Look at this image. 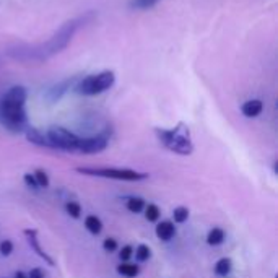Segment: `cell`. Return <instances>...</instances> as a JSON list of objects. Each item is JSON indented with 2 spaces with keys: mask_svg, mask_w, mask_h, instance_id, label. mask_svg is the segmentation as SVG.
<instances>
[{
  "mask_svg": "<svg viewBox=\"0 0 278 278\" xmlns=\"http://www.w3.org/2000/svg\"><path fill=\"white\" fill-rule=\"evenodd\" d=\"M145 200H143L142 197H129L127 202H126V207L130 213H142L143 208H145Z\"/></svg>",
  "mask_w": 278,
  "mask_h": 278,
  "instance_id": "cell-14",
  "label": "cell"
},
{
  "mask_svg": "<svg viewBox=\"0 0 278 278\" xmlns=\"http://www.w3.org/2000/svg\"><path fill=\"white\" fill-rule=\"evenodd\" d=\"M46 137L49 140L51 148L54 150H62V151H70V153H75L78 150L80 137H76L73 132L67 130L61 126H52L46 132Z\"/></svg>",
  "mask_w": 278,
  "mask_h": 278,
  "instance_id": "cell-5",
  "label": "cell"
},
{
  "mask_svg": "<svg viewBox=\"0 0 278 278\" xmlns=\"http://www.w3.org/2000/svg\"><path fill=\"white\" fill-rule=\"evenodd\" d=\"M132 255H133V247L132 246H124L121 249V252H119V257H121L122 262H127Z\"/></svg>",
  "mask_w": 278,
  "mask_h": 278,
  "instance_id": "cell-25",
  "label": "cell"
},
{
  "mask_svg": "<svg viewBox=\"0 0 278 278\" xmlns=\"http://www.w3.org/2000/svg\"><path fill=\"white\" fill-rule=\"evenodd\" d=\"M33 176L37 182V187L39 189H47L51 186V181H49V176H47V172L44 169H36L33 172Z\"/></svg>",
  "mask_w": 278,
  "mask_h": 278,
  "instance_id": "cell-18",
  "label": "cell"
},
{
  "mask_svg": "<svg viewBox=\"0 0 278 278\" xmlns=\"http://www.w3.org/2000/svg\"><path fill=\"white\" fill-rule=\"evenodd\" d=\"M156 138L165 145L169 151L181 156H189L194 151V142L190 137V130L184 122H179L172 129H155Z\"/></svg>",
  "mask_w": 278,
  "mask_h": 278,
  "instance_id": "cell-2",
  "label": "cell"
},
{
  "mask_svg": "<svg viewBox=\"0 0 278 278\" xmlns=\"http://www.w3.org/2000/svg\"><path fill=\"white\" fill-rule=\"evenodd\" d=\"M225 241V231L222 228H213L210 229L208 234H207V243L210 246H220Z\"/></svg>",
  "mask_w": 278,
  "mask_h": 278,
  "instance_id": "cell-15",
  "label": "cell"
},
{
  "mask_svg": "<svg viewBox=\"0 0 278 278\" xmlns=\"http://www.w3.org/2000/svg\"><path fill=\"white\" fill-rule=\"evenodd\" d=\"M160 0H130L129 7L133 10H148V8L155 7Z\"/></svg>",
  "mask_w": 278,
  "mask_h": 278,
  "instance_id": "cell-17",
  "label": "cell"
},
{
  "mask_svg": "<svg viewBox=\"0 0 278 278\" xmlns=\"http://www.w3.org/2000/svg\"><path fill=\"white\" fill-rule=\"evenodd\" d=\"M117 273L127 278H135L140 273V267L137 264H130V262H122L121 265H117Z\"/></svg>",
  "mask_w": 278,
  "mask_h": 278,
  "instance_id": "cell-11",
  "label": "cell"
},
{
  "mask_svg": "<svg viewBox=\"0 0 278 278\" xmlns=\"http://www.w3.org/2000/svg\"><path fill=\"white\" fill-rule=\"evenodd\" d=\"M25 236H26V241H28V244H30V247L33 249V251L39 255L43 261L47 264V265H51V267H54L55 265V262H54V259L47 254L44 249L41 247V244H39V239H37V231L36 229H31V228H26L25 229Z\"/></svg>",
  "mask_w": 278,
  "mask_h": 278,
  "instance_id": "cell-7",
  "label": "cell"
},
{
  "mask_svg": "<svg viewBox=\"0 0 278 278\" xmlns=\"http://www.w3.org/2000/svg\"><path fill=\"white\" fill-rule=\"evenodd\" d=\"M12 252H13V243L10 239H4V241L0 243V254L4 257H8Z\"/></svg>",
  "mask_w": 278,
  "mask_h": 278,
  "instance_id": "cell-23",
  "label": "cell"
},
{
  "mask_svg": "<svg viewBox=\"0 0 278 278\" xmlns=\"http://www.w3.org/2000/svg\"><path fill=\"white\" fill-rule=\"evenodd\" d=\"M187 218H189V208H186V207L174 208V212H172V220H174V223L182 225L187 222Z\"/></svg>",
  "mask_w": 278,
  "mask_h": 278,
  "instance_id": "cell-21",
  "label": "cell"
},
{
  "mask_svg": "<svg viewBox=\"0 0 278 278\" xmlns=\"http://www.w3.org/2000/svg\"><path fill=\"white\" fill-rule=\"evenodd\" d=\"M231 268H233L231 259H229V257H223V259H220V261L215 264V273H216L218 276H228L229 272H231Z\"/></svg>",
  "mask_w": 278,
  "mask_h": 278,
  "instance_id": "cell-13",
  "label": "cell"
},
{
  "mask_svg": "<svg viewBox=\"0 0 278 278\" xmlns=\"http://www.w3.org/2000/svg\"><path fill=\"white\" fill-rule=\"evenodd\" d=\"M133 255H135L138 262H147L151 257V249L147 244H138L135 251H133Z\"/></svg>",
  "mask_w": 278,
  "mask_h": 278,
  "instance_id": "cell-19",
  "label": "cell"
},
{
  "mask_svg": "<svg viewBox=\"0 0 278 278\" xmlns=\"http://www.w3.org/2000/svg\"><path fill=\"white\" fill-rule=\"evenodd\" d=\"M116 83V75L112 70H103L100 73H93L85 76L83 80L78 82L75 86L76 93L83 94V96H96L104 91H108L111 86Z\"/></svg>",
  "mask_w": 278,
  "mask_h": 278,
  "instance_id": "cell-3",
  "label": "cell"
},
{
  "mask_svg": "<svg viewBox=\"0 0 278 278\" xmlns=\"http://www.w3.org/2000/svg\"><path fill=\"white\" fill-rule=\"evenodd\" d=\"M103 249H104L106 252L111 254V252H116V251H117L119 244H117V241H116L114 237H106V239L103 241Z\"/></svg>",
  "mask_w": 278,
  "mask_h": 278,
  "instance_id": "cell-22",
  "label": "cell"
},
{
  "mask_svg": "<svg viewBox=\"0 0 278 278\" xmlns=\"http://www.w3.org/2000/svg\"><path fill=\"white\" fill-rule=\"evenodd\" d=\"M108 135L104 133H100V135L94 137H85L80 138L78 142V153H83V155H96V153H101L108 148Z\"/></svg>",
  "mask_w": 278,
  "mask_h": 278,
  "instance_id": "cell-6",
  "label": "cell"
},
{
  "mask_svg": "<svg viewBox=\"0 0 278 278\" xmlns=\"http://www.w3.org/2000/svg\"><path fill=\"white\" fill-rule=\"evenodd\" d=\"M69 83H70V82H65V83H62V85H59V86H55V88L51 90V93H52V101L59 100V98L62 96V93H65V88L69 86Z\"/></svg>",
  "mask_w": 278,
  "mask_h": 278,
  "instance_id": "cell-24",
  "label": "cell"
},
{
  "mask_svg": "<svg viewBox=\"0 0 278 278\" xmlns=\"http://www.w3.org/2000/svg\"><path fill=\"white\" fill-rule=\"evenodd\" d=\"M26 276L28 278H44V272L41 270L39 267H34V268H31L30 273H28Z\"/></svg>",
  "mask_w": 278,
  "mask_h": 278,
  "instance_id": "cell-27",
  "label": "cell"
},
{
  "mask_svg": "<svg viewBox=\"0 0 278 278\" xmlns=\"http://www.w3.org/2000/svg\"><path fill=\"white\" fill-rule=\"evenodd\" d=\"M28 100V91L25 86L15 85L0 100V122L13 133H22L28 127V116L25 104Z\"/></svg>",
  "mask_w": 278,
  "mask_h": 278,
  "instance_id": "cell-1",
  "label": "cell"
},
{
  "mask_svg": "<svg viewBox=\"0 0 278 278\" xmlns=\"http://www.w3.org/2000/svg\"><path fill=\"white\" fill-rule=\"evenodd\" d=\"M262 109H264V103L261 100H249V101H246L241 106L243 116H246L249 119L257 117L259 114L262 112Z\"/></svg>",
  "mask_w": 278,
  "mask_h": 278,
  "instance_id": "cell-10",
  "label": "cell"
},
{
  "mask_svg": "<svg viewBox=\"0 0 278 278\" xmlns=\"http://www.w3.org/2000/svg\"><path fill=\"white\" fill-rule=\"evenodd\" d=\"M143 212H145V218L148 220V222H151V223L158 222L160 216H161V210H160V207L155 205V204H148V205H145V208H143Z\"/></svg>",
  "mask_w": 278,
  "mask_h": 278,
  "instance_id": "cell-16",
  "label": "cell"
},
{
  "mask_svg": "<svg viewBox=\"0 0 278 278\" xmlns=\"http://www.w3.org/2000/svg\"><path fill=\"white\" fill-rule=\"evenodd\" d=\"M85 228L88 229L91 234H100L103 231V222L96 215H88L85 218Z\"/></svg>",
  "mask_w": 278,
  "mask_h": 278,
  "instance_id": "cell-12",
  "label": "cell"
},
{
  "mask_svg": "<svg viewBox=\"0 0 278 278\" xmlns=\"http://www.w3.org/2000/svg\"><path fill=\"white\" fill-rule=\"evenodd\" d=\"M13 278H28V276H26V273H23V272H20V270H18V272H15Z\"/></svg>",
  "mask_w": 278,
  "mask_h": 278,
  "instance_id": "cell-28",
  "label": "cell"
},
{
  "mask_svg": "<svg viewBox=\"0 0 278 278\" xmlns=\"http://www.w3.org/2000/svg\"><path fill=\"white\" fill-rule=\"evenodd\" d=\"M65 212L69 213V216L76 220L82 216V205L78 202H75V200H69V202L65 204Z\"/></svg>",
  "mask_w": 278,
  "mask_h": 278,
  "instance_id": "cell-20",
  "label": "cell"
},
{
  "mask_svg": "<svg viewBox=\"0 0 278 278\" xmlns=\"http://www.w3.org/2000/svg\"><path fill=\"white\" fill-rule=\"evenodd\" d=\"M25 133H26V140L30 143H33V145L43 147V148H51L46 133H43L41 130H37L36 127H26Z\"/></svg>",
  "mask_w": 278,
  "mask_h": 278,
  "instance_id": "cell-8",
  "label": "cell"
},
{
  "mask_svg": "<svg viewBox=\"0 0 278 278\" xmlns=\"http://www.w3.org/2000/svg\"><path fill=\"white\" fill-rule=\"evenodd\" d=\"M23 181H25L26 187H30V189H33V190L39 189V187H37V182H36V179H34V176L31 174V172H26V174L23 176Z\"/></svg>",
  "mask_w": 278,
  "mask_h": 278,
  "instance_id": "cell-26",
  "label": "cell"
},
{
  "mask_svg": "<svg viewBox=\"0 0 278 278\" xmlns=\"http://www.w3.org/2000/svg\"><path fill=\"white\" fill-rule=\"evenodd\" d=\"M155 233H156V237L161 239V241H171L172 237L176 234V226L172 222H160L155 228Z\"/></svg>",
  "mask_w": 278,
  "mask_h": 278,
  "instance_id": "cell-9",
  "label": "cell"
},
{
  "mask_svg": "<svg viewBox=\"0 0 278 278\" xmlns=\"http://www.w3.org/2000/svg\"><path fill=\"white\" fill-rule=\"evenodd\" d=\"M78 174L83 176H93V177H104V179H116V181H145L148 179V172H138L135 169H126V168H75Z\"/></svg>",
  "mask_w": 278,
  "mask_h": 278,
  "instance_id": "cell-4",
  "label": "cell"
}]
</instances>
